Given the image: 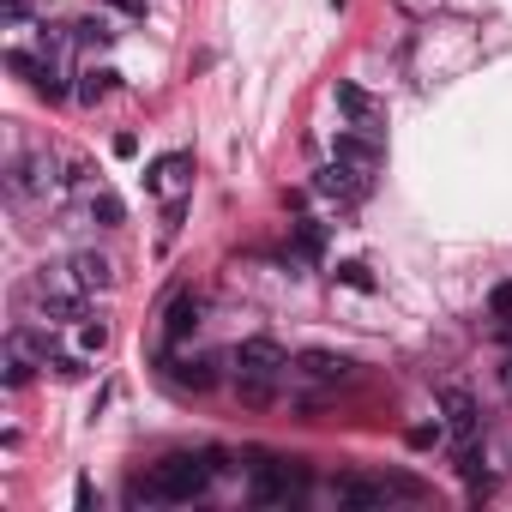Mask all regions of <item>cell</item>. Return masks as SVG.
<instances>
[{"mask_svg": "<svg viewBox=\"0 0 512 512\" xmlns=\"http://www.w3.org/2000/svg\"><path fill=\"white\" fill-rule=\"evenodd\" d=\"M217 470H223V452H169L163 464H151V476L127 482V506H181V500H199Z\"/></svg>", "mask_w": 512, "mask_h": 512, "instance_id": "6da1fadb", "label": "cell"}, {"mask_svg": "<svg viewBox=\"0 0 512 512\" xmlns=\"http://www.w3.org/2000/svg\"><path fill=\"white\" fill-rule=\"evenodd\" d=\"M308 488V470L302 464H284V458H266L253 464V506H296Z\"/></svg>", "mask_w": 512, "mask_h": 512, "instance_id": "7a4b0ae2", "label": "cell"}, {"mask_svg": "<svg viewBox=\"0 0 512 512\" xmlns=\"http://www.w3.org/2000/svg\"><path fill=\"white\" fill-rule=\"evenodd\" d=\"M235 368H241V380H278V374H290V356L272 338H241L235 344Z\"/></svg>", "mask_w": 512, "mask_h": 512, "instance_id": "3957f363", "label": "cell"}, {"mask_svg": "<svg viewBox=\"0 0 512 512\" xmlns=\"http://www.w3.org/2000/svg\"><path fill=\"white\" fill-rule=\"evenodd\" d=\"M55 187H61V175H55V157L49 151H25L13 163V193L19 199H49Z\"/></svg>", "mask_w": 512, "mask_h": 512, "instance_id": "277c9868", "label": "cell"}, {"mask_svg": "<svg viewBox=\"0 0 512 512\" xmlns=\"http://www.w3.org/2000/svg\"><path fill=\"white\" fill-rule=\"evenodd\" d=\"M338 109H344V121H350L356 133H374V139L386 133V103H374V97H368L362 85H350V79L338 85Z\"/></svg>", "mask_w": 512, "mask_h": 512, "instance_id": "5b68a950", "label": "cell"}, {"mask_svg": "<svg viewBox=\"0 0 512 512\" xmlns=\"http://www.w3.org/2000/svg\"><path fill=\"white\" fill-rule=\"evenodd\" d=\"M187 181H193V157L187 151H169V157H157L145 169V193H157V199H181Z\"/></svg>", "mask_w": 512, "mask_h": 512, "instance_id": "8992f818", "label": "cell"}, {"mask_svg": "<svg viewBox=\"0 0 512 512\" xmlns=\"http://www.w3.org/2000/svg\"><path fill=\"white\" fill-rule=\"evenodd\" d=\"M350 368H356V362H350V356H332V350H302V356H296V374L314 380V386H344Z\"/></svg>", "mask_w": 512, "mask_h": 512, "instance_id": "52a82bcc", "label": "cell"}, {"mask_svg": "<svg viewBox=\"0 0 512 512\" xmlns=\"http://www.w3.org/2000/svg\"><path fill=\"white\" fill-rule=\"evenodd\" d=\"M31 302H37V314L43 320H55V326H67V320H85V290H49V284H37L31 290Z\"/></svg>", "mask_w": 512, "mask_h": 512, "instance_id": "ba28073f", "label": "cell"}, {"mask_svg": "<svg viewBox=\"0 0 512 512\" xmlns=\"http://www.w3.org/2000/svg\"><path fill=\"white\" fill-rule=\"evenodd\" d=\"M199 314H205V302H199L193 290H181V296L163 308V338H169V344H187L193 326H199Z\"/></svg>", "mask_w": 512, "mask_h": 512, "instance_id": "9c48e42d", "label": "cell"}, {"mask_svg": "<svg viewBox=\"0 0 512 512\" xmlns=\"http://www.w3.org/2000/svg\"><path fill=\"white\" fill-rule=\"evenodd\" d=\"M332 157H338V163H350L356 175H374V169H380V145H374V133H338Z\"/></svg>", "mask_w": 512, "mask_h": 512, "instance_id": "30bf717a", "label": "cell"}, {"mask_svg": "<svg viewBox=\"0 0 512 512\" xmlns=\"http://www.w3.org/2000/svg\"><path fill=\"white\" fill-rule=\"evenodd\" d=\"M332 494H338V506H356V512H368V506H386L392 494H386V476L380 482H368V476H338L332 482Z\"/></svg>", "mask_w": 512, "mask_h": 512, "instance_id": "8fae6325", "label": "cell"}, {"mask_svg": "<svg viewBox=\"0 0 512 512\" xmlns=\"http://www.w3.org/2000/svg\"><path fill=\"white\" fill-rule=\"evenodd\" d=\"M440 410H446V428H452L458 440L476 434V398H470L464 386H446V392H440Z\"/></svg>", "mask_w": 512, "mask_h": 512, "instance_id": "7c38bea8", "label": "cell"}, {"mask_svg": "<svg viewBox=\"0 0 512 512\" xmlns=\"http://www.w3.org/2000/svg\"><path fill=\"white\" fill-rule=\"evenodd\" d=\"M67 272H73L79 290H109V284H115V266L103 260V253H73V266H67Z\"/></svg>", "mask_w": 512, "mask_h": 512, "instance_id": "4fadbf2b", "label": "cell"}, {"mask_svg": "<svg viewBox=\"0 0 512 512\" xmlns=\"http://www.w3.org/2000/svg\"><path fill=\"white\" fill-rule=\"evenodd\" d=\"M169 380L187 386V392H211V386H217V362H211V356H199V362H169Z\"/></svg>", "mask_w": 512, "mask_h": 512, "instance_id": "5bb4252c", "label": "cell"}, {"mask_svg": "<svg viewBox=\"0 0 512 512\" xmlns=\"http://www.w3.org/2000/svg\"><path fill=\"white\" fill-rule=\"evenodd\" d=\"M85 211H91V223H103V229H121L127 223V205L109 193V187H97V193H85Z\"/></svg>", "mask_w": 512, "mask_h": 512, "instance_id": "9a60e30c", "label": "cell"}, {"mask_svg": "<svg viewBox=\"0 0 512 512\" xmlns=\"http://www.w3.org/2000/svg\"><path fill=\"white\" fill-rule=\"evenodd\" d=\"M13 344L31 356V362H61V350H55V338L49 332H37V326H13Z\"/></svg>", "mask_w": 512, "mask_h": 512, "instance_id": "2e32d148", "label": "cell"}, {"mask_svg": "<svg viewBox=\"0 0 512 512\" xmlns=\"http://www.w3.org/2000/svg\"><path fill=\"white\" fill-rule=\"evenodd\" d=\"M109 91H115V73H109V67H91V73H79V103H91V109H97Z\"/></svg>", "mask_w": 512, "mask_h": 512, "instance_id": "e0dca14e", "label": "cell"}, {"mask_svg": "<svg viewBox=\"0 0 512 512\" xmlns=\"http://www.w3.org/2000/svg\"><path fill=\"white\" fill-rule=\"evenodd\" d=\"M73 37H79L85 49H109V43H115V31H109V19H79V25H73Z\"/></svg>", "mask_w": 512, "mask_h": 512, "instance_id": "ac0fdd59", "label": "cell"}, {"mask_svg": "<svg viewBox=\"0 0 512 512\" xmlns=\"http://www.w3.org/2000/svg\"><path fill=\"white\" fill-rule=\"evenodd\" d=\"M25 380H31V356H25V350H19V344H13V338H7V386H13V392H19V386H25Z\"/></svg>", "mask_w": 512, "mask_h": 512, "instance_id": "d6986e66", "label": "cell"}, {"mask_svg": "<svg viewBox=\"0 0 512 512\" xmlns=\"http://www.w3.org/2000/svg\"><path fill=\"white\" fill-rule=\"evenodd\" d=\"M103 344H109V326H103V320H85V326H79V350H85V356H97Z\"/></svg>", "mask_w": 512, "mask_h": 512, "instance_id": "ffe728a7", "label": "cell"}, {"mask_svg": "<svg viewBox=\"0 0 512 512\" xmlns=\"http://www.w3.org/2000/svg\"><path fill=\"white\" fill-rule=\"evenodd\" d=\"M488 314H494L500 326H512V284H494V296H488Z\"/></svg>", "mask_w": 512, "mask_h": 512, "instance_id": "44dd1931", "label": "cell"}, {"mask_svg": "<svg viewBox=\"0 0 512 512\" xmlns=\"http://www.w3.org/2000/svg\"><path fill=\"white\" fill-rule=\"evenodd\" d=\"M338 284H350V290H374L368 266H338Z\"/></svg>", "mask_w": 512, "mask_h": 512, "instance_id": "7402d4cb", "label": "cell"}, {"mask_svg": "<svg viewBox=\"0 0 512 512\" xmlns=\"http://www.w3.org/2000/svg\"><path fill=\"white\" fill-rule=\"evenodd\" d=\"M241 398L247 404H272V380H241Z\"/></svg>", "mask_w": 512, "mask_h": 512, "instance_id": "603a6c76", "label": "cell"}, {"mask_svg": "<svg viewBox=\"0 0 512 512\" xmlns=\"http://www.w3.org/2000/svg\"><path fill=\"white\" fill-rule=\"evenodd\" d=\"M0 13H7V25H25L31 19V0H0Z\"/></svg>", "mask_w": 512, "mask_h": 512, "instance_id": "cb8c5ba5", "label": "cell"}, {"mask_svg": "<svg viewBox=\"0 0 512 512\" xmlns=\"http://www.w3.org/2000/svg\"><path fill=\"white\" fill-rule=\"evenodd\" d=\"M320 241H326V229L320 223H302V253H320Z\"/></svg>", "mask_w": 512, "mask_h": 512, "instance_id": "d4e9b609", "label": "cell"}, {"mask_svg": "<svg viewBox=\"0 0 512 512\" xmlns=\"http://www.w3.org/2000/svg\"><path fill=\"white\" fill-rule=\"evenodd\" d=\"M109 7H121V13H145V0H109Z\"/></svg>", "mask_w": 512, "mask_h": 512, "instance_id": "484cf974", "label": "cell"}, {"mask_svg": "<svg viewBox=\"0 0 512 512\" xmlns=\"http://www.w3.org/2000/svg\"><path fill=\"white\" fill-rule=\"evenodd\" d=\"M500 380H506V386H512V362H506V368H500Z\"/></svg>", "mask_w": 512, "mask_h": 512, "instance_id": "4316f807", "label": "cell"}]
</instances>
